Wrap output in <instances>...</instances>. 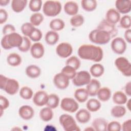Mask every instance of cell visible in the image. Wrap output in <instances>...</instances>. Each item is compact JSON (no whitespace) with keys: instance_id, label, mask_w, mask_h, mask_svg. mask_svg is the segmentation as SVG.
Returning a JSON list of instances; mask_svg holds the SVG:
<instances>
[{"instance_id":"1","label":"cell","mask_w":131,"mask_h":131,"mask_svg":"<svg viewBox=\"0 0 131 131\" xmlns=\"http://www.w3.org/2000/svg\"><path fill=\"white\" fill-rule=\"evenodd\" d=\"M77 52L80 58L94 62L100 61L103 56V52L101 47L90 44L80 46Z\"/></svg>"},{"instance_id":"2","label":"cell","mask_w":131,"mask_h":131,"mask_svg":"<svg viewBox=\"0 0 131 131\" xmlns=\"http://www.w3.org/2000/svg\"><path fill=\"white\" fill-rule=\"evenodd\" d=\"M23 36L14 32L4 35L1 40V46L5 50H9L14 47L18 48L22 43Z\"/></svg>"},{"instance_id":"3","label":"cell","mask_w":131,"mask_h":131,"mask_svg":"<svg viewBox=\"0 0 131 131\" xmlns=\"http://www.w3.org/2000/svg\"><path fill=\"white\" fill-rule=\"evenodd\" d=\"M90 40L97 45H104L107 43L111 40L110 35L106 31L96 29L90 32L89 35Z\"/></svg>"},{"instance_id":"4","label":"cell","mask_w":131,"mask_h":131,"mask_svg":"<svg viewBox=\"0 0 131 131\" xmlns=\"http://www.w3.org/2000/svg\"><path fill=\"white\" fill-rule=\"evenodd\" d=\"M61 8V4L59 1H47L43 5L42 11L46 16L53 17L59 14Z\"/></svg>"},{"instance_id":"5","label":"cell","mask_w":131,"mask_h":131,"mask_svg":"<svg viewBox=\"0 0 131 131\" xmlns=\"http://www.w3.org/2000/svg\"><path fill=\"white\" fill-rule=\"evenodd\" d=\"M59 121L66 131H79L80 130L74 118L69 114H63L60 116Z\"/></svg>"},{"instance_id":"6","label":"cell","mask_w":131,"mask_h":131,"mask_svg":"<svg viewBox=\"0 0 131 131\" xmlns=\"http://www.w3.org/2000/svg\"><path fill=\"white\" fill-rule=\"evenodd\" d=\"M115 64L117 69L126 77L131 76V63L124 57H119L116 59Z\"/></svg>"},{"instance_id":"7","label":"cell","mask_w":131,"mask_h":131,"mask_svg":"<svg viewBox=\"0 0 131 131\" xmlns=\"http://www.w3.org/2000/svg\"><path fill=\"white\" fill-rule=\"evenodd\" d=\"M72 82L76 86L87 85L91 80L90 73L86 71H81L77 72L75 77L72 79Z\"/></svg>"},{"instance_id":"8","label":"cell","mask_w":131,"mask_h":131,"mask_svg":"<svg viewBox=\"0 0 131 131\" xmlns=\"http://www.w3.org/2000/svg\"><path fill=\"white\" fill-rule=\"evenodd\" d=\"M60 107L62 110L66 112L74 113L79 108V104L73 98L65 97L61 100Z\"/></svg>"},{"instance_id":"9","label":"cell","mask_w":131,"mask_h":131,"mask_svg":"<svg viewBox=\"0 0 131 131\" xmlns=\"http://www.w3.org/2000/svg\"><path fill=\"white\" fill-rule=\"evenodd\" d=\"M111 48L117 54H122L126 49L125 41L121 37H115L111 42Z\"/></svg>"},{"instance_id":"10","label":"cell","mask_w":131,"mask_h":131,"mask_svg":"<svg viewBox=\"0 0 131 131\" xmlns=\"http://www.w3.org/2000/svg\"><path fill=\"white\" fill-rule=\"evenodd\" d=\"M97 29L102 30L107 32L111 36V38H114L118 34V29L115 25L112 24L106 19H103L100 21L97 26Z\"/></svg>"},{"instance_id":"11","label":"cell","mask_w":131,"mask_h":131,"mask_svg":"<svg viewBox=\"0 0 131 131\" xmlns=\"http://www.w3.org/2000/svg\"><path fill=\"white\" fill-rule=\"evenodd\" d=\"M73 48L68 42H61L56 48V54L61 58H65L69 57L72 53Z\"/></svg>"},{"instance_id":"12","label":"cell","mask_w":131,"mask_h":131,"mask_svg":"<svg viewBox=\"0 0 131 131\" xmlns=\"http://www.w3.org/2000/svg\"><path fill=\"white\" fill-rule=\"evenodd\" d=\"M70 79L61 72L56 74L53 78V82L55 86L60 90L66 89L69 85Z\"/></svg>"},{"instance_id":"13","label":"cell","mask_w":131,"mask_h":131,"mask_svg":"<svg viewBox=\"0 0 131 131\" xmlns=\"http://www.w3.org/2000/svg\"><path fill=\"white\" fill-rule=\"evenodd\" d=\"M19 88V85L18 82L16 80L8 78L3 90L9 95H13L18 92Z\"/></svg>"},{"instance_id":"14","label":"cell","mask_w":131,"mask_h":131,"mask_svg":"<svg viewBox=\"0 0 131 131\" xmlns=\"http://www.w3.org/2000/svg\"><path fill=\"white\" fill-rule=\"evenodd\" d=\"M116 10L120 13L126 14L131 10L130 0H117L115 2Z\"/></svg>"},{"instance_id":"15","label":"cell","mask_w":131,"mask_h":131,"mask_svg":"<svg viewBox=\"0 0 131 131\" xmlns=\"http://www.w3.org/2000/svg\"><path fill=\"white\" fill-rule=\"evenodd\" d=\"M48 94L43 91H39L35 93L33 97L34 103L38 106H42L46 105L48 98Z\"/></svg>"},{"instance_id":"16","label":"cell","mask_w":131,"mask_h":131,"mask_svg":"<svg viewBox=\"0 0 131 131\" xmlns=\"http://www.w3.org/2000/svg\"><path fill=\"white\" fill-rule=\"evenodd\" d=\"M30 53L32 56L35 59L41 58L45 53V48L43 45L40 42H35L31 46Z\"/></svg>"},{"instance_id":"17","label":"cell","mask_w":131,"mask_h":131,"mask_svg":"<svg viewBox=\"0 0 131 131\" xmlns=\"http://www.w3.org/2000/svg\"><path fill=\"white\" fill-rule=\"evenodd\" d=\"M18 114L23 119L28 120L31 119L34 116V111L31 106L24 105L19 107Z\"/></svg>"},{"instance_id":"18","label":"cell","mask_w":131,"mask_h":131,"mask_svg":"<svg viewBox=\"0 0 131 131\" xmlns=\"http://www.w3.org/2000/svg\"><path fill=\"white\" fill-rule=\"evenodd\" d=\"M101 84L100 82L95 79H91L86 85V90L89 96H95L97 95V92L100 88Z\"/></svg>"},{"instance_id":"19","label":"cell","mask_w":131,"mask_h":131,"mask_svg":"<svg viewBox=\"0 0 131 131\" xmlns=\"http://www.w3.org/2000/svg\"><path fill=\"white\" fill-rule=\"evenodd\" d=\"M105 19L109 23L116 25L120 19V14L116 9L111 8L106 12Z\"/></svg>"},{"instance_id":"20","label":"cell","mask_w":131,"mask_h":131,"mask_svg":"<svg viewBox=\"0 0 131 131\" xmlns=\"http://www.w3.org/2000/svg\"><path fill=\"white\" fill-rule=\"evenodd\" d=\"M75 117L78 122L84 124L90 121L91 118V115L90 111L85 108H82L77 112Z\"/></svg>"},{"instance_id":"21","label":"cell","mask_w":131,"mask_h":131,"mask_svg":"<svg viewBox=\"0 0 131 131\" xmlns=\"http://www.w3.org/2000/svg\"><path fill=\"white\" fill-rule=\"evenodd\" d=\"M64 11L69 15H76L79 10L78 4L74 1H68L64 5Z\"/></svg>"},{"instance_id":"22","label":"cell","mask_w":131,"mask_h":131,"mask_svg":"<svg viewBox=\"0 0 131 131\" xmlns=\"http://www.w3.org/2000/svg\"><path fill=\"white\" fill-rule=\"evenodd\" d=\"M107 121L103 118H95L92 122V126L96 131H106Z\"/></svg>"},{"instance_id":"23","label":"cell","mask_w":131,"mask_h":131,"mask_svg":"<svg viewBox=\"0 0 131 131\" xmlns=\"http://www.w3.org/2000/svg\"><path fill=\"white\" fill-rule=\"evenodd\" d=\"M26 74L31 78H36L40 75L41 70L36 65H29L26 69Z\"/></svg>"},{"instance_id":"24","label":"cell","mask_w":131,"mask_h":131,"mask_svg":"<svg viewBox=\"0 0 131 131\" xmlns=\"http://www.w3.org/2000/svg\"><path fill=\"white\" fill-rule=\"evenodd\" d=\"M59 36L57 32L51 30L47 32L45 35V41L47 44L50 46L55 45L59 40Z\"/></svg>"},{"instance_id":"25","label":"cell","mask_w":131,"mask_h":131,"mask_svg":"<svg viewBox=\"0 0 131 131\" xmlns=\"http://www.w3.org/2000/svg\"><path fill=\"white\" fill-rule=\"evenodd\" d=\"M111 91L109 88L103 87L99 89L96 95L99 100L104 102L108 101L111 98Z\"/></svg>"},{"instance_id":"26","label":"cell","mask_w":131,"mask_h":131,"mask_svg":"<svg viewBox=\"0 0 131 131\" xmlns=\"http://www.w3.org/2000/svg\"><path fill=\"white\" fill-rule=\"evenodd\" d=\"M89 94L84 88H80L76 90L74 92V97L79 102L83 103L86 101L89 97Z\"/></svg>"},{"instance_id":"27","label":"cell","mask_w":131,"mask_h":131,"mask_svg":"<svg viewBox=\"0 0 131 131\" xmlns=\"http://www.w3.org/2000/svg\"><path fill=\"white\" fill-rule=\"evenodd\" d=\"M27 0H13L11 2V8L13 11L19 13L23 11L27 6Z\"/></svg>"},{"instance_id":"28","label":"cell","mask_w":131,"mask_h":131,"mask_svg":"<svg viewBox=\"0 0 131 131\" xmlns=\"http://www.w3.org/2000/svg\"><path fill=\"white\" fill-rule=\"evenodd\" d=\"M113 102L118 105H122L126 103L127 98L126 94L121 91H117L113 95Z\"/></svg>"},{"instance_id":"29","label":"cell","mask_w":131,"mask_h":131,"mask_svg":"<svg viewBox=\"0 0 131 131\" xmlns=\"http://www.w3.org/2000/svg\"><path fill=\"white\" fill-rule=\"evenodd\" d=\"M21 56L16 53H12L8 55L7 58V61L8 63L12 67H17L21 63Z\"/></svg>"},{"instance_id":"30","label":"cell","mask_w":131,"mask_h":131,"mask_svg":"<svg viewBox=\"0 0 131 131\" xmlns=\"http://www.w3.org/2000/svg\"><path fill=\"white\" fill-rule=\"evenodd\" d=\"M39 117L43 121L48 122L50 121L53 117V112L52 108L49 107H46L42 108L39 112Z\"/></svg>"},{"instance_id":"31","label":"cell","mask_w":131,"mask_h":131,"mask_svg":"<svg viewBox=\"0 0 131 131\" xmlns=\"http://www.w3.org/2000/svg\"><path fill=\"white\" fill-rule=\"evenodd\" d=\"M90 71V74H91L93 77H99L103 74L104 68L101 64L95 63L91 67Z\"/></svg>"},{"instance_id":"32","label":"cell","mask_w":131,"mask_h":131,"mask_svg":"<svg viewBox=\"0 0 131 131\" xmlns=\"http://www.w3.org/2000/svg\"><path fill=\"white\" fill-rule=\"evenodd\" d=\"M82 9L88 12L93 11L97 6V1L95 0H82L81 1Z\"/></svg>"},{"instance_id":"33","label":"cell","mask_w":131,"mask_h":131,"mask_svg":"<svg viewBox=\"0 0 131 131\" xmlns=\"http://www.w3.org/2000/svg\"><path fill=\"white\" fill-rule=\"evenodd\" d=\"M86 106L89 111L92 112H95L99 110L101 107V104L98 100L94 98H92L88 100L86 103Z\"/></svg>"},{"instance_id":"34","label":"cell","mask_w":131,"mask_h":131,"mask_svg":"<svg viewBox=\"0 0 131 131\" xmlns=\"http://www.w3.org/2000/svg\"><path fill=\"white\" fill-rule=\"evenodd\" d=\"M50 28L54 31H59L62 30L65 26L64 22L60 18H55L52 20L49 24Z\"/></svg>"},{"instance_id":"35","label":"cell","mask_w":131,"mask_h":131,"mask_svg":"<svg viewBox=\"0 0 131 131\" xmlns=\"http://www.w3.org/2000/svg\"><path fill=\"white\" fill-rule=\"evenodd\" d=\"M126 112L125 107L121 105H117L112 108L111 113L112 116L115 118H121L125 115Z\"/></svg>"},{"instance_id":"36","label":"cell","mask_w":131,"mask_h":131,"mask_svg":"<svg viewBox=\"0 0 131 131\" xmlns=\"http://www.w3.org/2000/svg\"><path fill=\"white\" fill-rule=\"evenodd\" d=\"M59 98L55 94H51L48 96L46 105L52 109L56 108L59 103Z\"/></svg>"},{"instance_id":"37","label":"cell","mask_w":131,"mask_h":131,"mask_svg":"<svg viewBox=\"0 0 131 131\" xmlns=\"http://www.w3.org/2000/svg\"><path fill=\"white\" fill-rule=\"evenodd\" d=\"M43 19V16L41 13L39 12L34 13L30 16V23L34 26H38L42 23Z\"/></svg>"},{"instance_id":"38","label":"cell","mask_w":131,"mask_h":131,"mask_svg":"<svg viewBox=\"0 0 131 131\" xmlns=\"http://www.w3.org/2000/svg\"><path fill=\"white\" fill-rule=\"evenodd\" d=\"M33 95L32 90L28 86L22 87L19 91V95L24 99L29 100L32 98Z\"/></svg>"},{"instance_id":"39","label":"cell","mask_w":131,"mask_h":131,"mask_svg":"<svg viewBox=\"0 0 131 131\" xmlns=\"http://www.w3.org/2000/svg\"><path fill=\"white\" fill-rule=\"evenodd\" d=\"M84 21L83 16L81 14L73 16L70 19V24L74 27H79L83 25Z\"/></svg>"},{"instance_id":"40","label":"cell","mask_w":131,"mask_h":131,"mask_svg":"<svg viewBox=\"0 0 131 131\" xmlns=\"http://www.w3.org/2000/svg\"><path fill=\"white\" fill-rule=\"evenodd\" d=\"M80 61L76 56L70 57L66 61V65L73 67L76 70H78L80 67Z\"/></svg>"},{"instance_id":"41","label":"cell","mask_w":131,"mask_h":131,"mask_svg":"<svg viewBox=\"0 0 131 131\" xmlns=\"http://www.w3.org/2000/svg\"><path fill=\"white\" fill-rule=\"evenodd\" d=\"M42 1L41 0H31L29 2V7L30 10L34 12H38L41 8Z\"/></svg>"},{"instance_id":"42","label":"cell","mask_w":131,"mask_h":131,"mask_svg":"<svg viewBox=\"0 0 131 131\" xmlns=\"http://www.w3.org/2000/svg\"><path fill=\"white\" fill-rule=\"evenodd\" d=\"M35 28V27L30 23H25L22 25L21 31L25 36L29 37Z\"/></svg>"},{"instance_id":"43","label":"cell","mask_w":131,"mask_h":131,"mask_svg":"<svg viewBox=\"0 0 131 131\" xmlns=\"http://www.w3.org/2000/svg\"><path fill=\"white\" fill-rule=\"evenodd\" d=\"M61 72L66 75L70 79H72L75 77L77 73L75 69L68 65H66L62 69Z\"/></svg>"},{"instance_id":"44","label":"cell","mask_w":131,"mask_h":131,"mask_svg":"<svg viewBox=\"0 0 131 131\" xmlns=\"http://www.w3.org/2000/svg\"><path fill=\"white\" fill-rule=\"evenodd\" d=\"M31 43L30 40L27 36H23V41L21 45L18 48V50L23 52H26L30 50Z\"/></svg>"},{"instance_id":"45","label":"cell","mask_w":131,"mask_h":131,"mask_svg":"<svg viewBox=\"0 0 131 131\" xmlns=\"http://www.w3.org/2000/svg\"><path fill=\"white\" fill-rule=\"evenodd\" d=\"M120 25L121 27L124 29H130L131 23H130V17L128 15H125L122 17L120 20Z\"/></svg>"},{"instance_id":"46","label":"cell","mask_w":131,"mask_h":131,"mask_svg":"<svg viewBox=\"0 0 131 131\" xmlns=\"http://www.w3.org/2000/svg\"><path fill=\"white\" fill-rule=\"evenodd\" d=\"M42 36V34L41 31L36 28L33 30L32 32L31 33L29 37L30 39L34 42H37L39 41Z\"/></svg>"},{"instance_id":"47","label":"cell","mask_w":131,"mask_h":131,"mask_svg":"<svg viewBox=\"0 0 131 131\" xmlns=\"http://www.w3.org/2000/svg\"><path fill=\"white\" fill-rule=\"evenodd\" d=\"M9 106V101L5 97L0 96V115L1 117L2 116L3 111L7 109Z\"/></svg>"},{"instance_id":"48","label":"cell","mask_w":131,"mask_h":131,"mask_svg":"<svg viewBox=\"0 0 131 131\" xmlns=\"http://www.w3.org/2000/svg\"><path fill=\"white\" fill-rule=\"evenodd\" d=\"M121 129L120 123L116 121H113L107 124V130L108 131H120Z\"/></svg>"},{"instance_id":"49","label":"cell","mask_w":131,"mask_h":131,"mask_svg":"<svg viewBox=\"0 0 131 131\" xmlns=\"http://www.w3.org/2000/svg\"><path fill=\"white\" fill-rule=\"evenodd\" d=\"M15 28L14 26L11 24H7L5 25L3 28V34L4 35L15 32Z\"/></svg>"},{"instance_id":"50","label":"cell","mask_w":131,"mask_h":131,"mask_svg":"<svg viewBox=\"0 0 131 131\" xmlns=\"http://www.w3.org/2000/svg\"><path fill=\"white\" fill-rule=\"evenodd\" d=\"M8 13L7 12L3 9H1L0 10V24L2 25L5 23L8 18Z\"/></svg>"},{"instance_id":"51","label":"cell","mask_w":131,"mask_h":131,"mask_svg":"<svg viewBox=\"0 0 131 131\" xmlns=\"http://www.w3.org/2000/svg\"><path fill=\"white\" fill-rule=\"evenodd\" d=\"M121 129L124 131H129L131 129V120L128 119L125 121L122 126Z\"/></svg>"},{"instance_id":"52","label":"cell","mask_w":131,"mask_h":131,"mask_svg":"<svg viewBox=\"0 0 131 131\" xmlns=\"http://www.w3.org/2000/svg\"><path fill=\"white\" fill-rule=\"evenodd\" d=\"M9 78L6 77L5 76L1 74L0 75V88L2 90H4L6 82Z\"/></svg>"},{"instance_id":"53","label":"cell","mask_w":131,"mask_h":131,"mask_svg":"<svg viewBox=\"0 0 131 131\" xmlns=\"http://www.w3.org/2000/svg\"><path fill=\"white\" fill-rule=\"evenodd\" d=\"M124 38L127 42H131V30L130 29H127L124 33Z\"/></svg>"},{"instance_id":"54","label":"cell","mask_w":131,"mask_h":131,"mask_svg":"<svg viewBox=\"0 0 131 131\" xmlns=\"http://www.w3.org/2000/svg\"><path fill=\"white\" fill-rule=\"evenodd\" d=\"M125 92L126 93V95H127L128 96H131V82L130 81H128L126 84H125V88H124Z\"/></svg>"},{"instance_id":"55","label":"cell","mask_w":131,"mask_h":131,"mask_svg":"<svg viewBox=\"0 0 131 131\" xmlns=\"http://www.w3.org/2000/svg\"><path fill=\"white\" fill-rule=\"evenodd\" d=\"M10 3V0H0V5L1 6H6Z\"/></svg>"},{"instance_id":"56","label":"cell","mask_w":131,"mask_h":131,"mask_svg":"<svg viewBox=\"0 0 131 131\" xmlns=\"http://www.w3.org/2000/svg\"><path fill=\"white\" fill-rule=\"evenodd\" d=\"M126 106L129 111L130 110V99H129L126 101Z\"/></svg>"},{"instance_id":"57","label":"cell","mask_w":131,"mask_h":131,"mask_svg":"<svg viewBox=\"0 0 131 131\" xmlns=\"http://www.w3.org/2000/svg\"><path fill=\"white\" fill-rule=\"evenodd\" d=\"M95 130L94 128L93 127H88V128H86L84 130Z\"/></svg>"}]
</instances>
